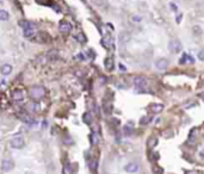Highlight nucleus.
Listing matches in <instances>:
<instances>
[{
	"mask_svg": "<svg viewBox=\"0 0 204 174\" xmlns=\"http://www.w3.org/2000/svg\"><path fill=\"white\" fill-rule=\"evenodd\" d=\"M45 96V88L43 86H32L29 90V97L35 100V102H38L43 97Z\"/></svg>",
	"mask_w": 204,
	"mask_h": 174,
	"instance_id": "f257e3e1",
	"label": "nucleus"
},
{
	"mask_svg": "<svg viewBox=\"0 0 204 174\" xmlns=\"http://www.w3.org/2000/svg\"><path fill=\"white\" fill-rule=\"evenodd\" d=\"M10 144H11L12 148H15V149H22V148H24V145H25L24 137L22 135H17V136H15L11 139Z\"/></svg>",
	"mask_w": 204,
	"mask_h": 174,
	"instance_id": "f03ea898",
	"label": "nucleus"
},
{
	"mask_svg": "<svg viewBox=\"0 0 204 174\" xmlns=\"http://www.w3.org/2000/svg\"><path fill=\"white\" fill-rule=\"evenodd\" d=\"M181 43L178 41V39H171V41H169V43H168V49L171 50L172 52H179L180 50H181Z\"/></svg>",
	"mask_w": 204,
	"mask_h": 174,
	"instance_id": "7ed1b4c3",
	"label": "nucleus"
},
{
	"mask_svg": "<svg viewBox=\"0 0 204 174\" xmlns=\"http://www.w3.org/2000/svg\"><path fill=\"white\" fill-rule=\"evenodd\" d=\"M36 41L38 43H47V42L50 41V37H49V35L47 32L39 31V32L36 33Z\"/></svg>",
	"mask_w": 204,
	"mask_h": 174,
	"instance_id": "20e7f679",
	"label": "nucleus"
},
{
	"mask_svg": "<svg viewBox=\"0 0 204 174\" xmlns=\"http://www.w3.org/2000/svg\"><path fill=\"white\" fill-rule=\"evenodd\" d=\"M13 166H15V163L12 162V160H9V159L3 160V162H1V171L5 172V173L11 172L13 169Z\"/></svg>",
	"mask_w": 204,
	"mask_h": 174,
	"instance_id": "39448f33",
	"label": "nucleus"
},
{
	"mask_svg": "<svg viewBox=\"0 0 204 174\" xmlns=\"http://www.w3.org/2000/svg\"><path fill=\"white\" fill-rule=\"evenodd\" d=\"M71 30H72V25L68 22H66V21L60 22V24H59V31L60 32L68 33V32H71Z\"/></svg>",
	"mask_w": 204,
	"mask_h": 174,
	"instance_id": "423d86ee",
	"label": "nucleus"
},
{
	"mask_svg": "<svg viewBox=\"0 0 204 174\" xmlns=\"http://www.w3.org/2000/svg\"><path fill=\"white\" fill-rule=\"evenodd\" d=\"M155 67L159 70H165L168 67V61L166 58H159V60H156L155 61Z\"/></svg>",
	"mask_w": 204,
	"mask_h": 174,
	"instance_id": "0eeeda50",
	"label": "nucleus"
},
{
	"mask_svg": "<svg viewBox=\"0 0 204 174\" xmlns=\"http://www.w3.org/2000/svg\"><path fill=\"white\" fill-rule=\"evenodd\" d=\"M11 97H12V99L15 100V102H23L24 100V93H23V91H20V90H15L11 93Z\"/></svg>",
	"mask_w": 204,
	"mask_h": 174,
	"instance_id": "6e6552de",
	"label": "nucleus"
},
{
	"mask_svg": "<svg viewBox=\"0 0 204 174\" xmlns=\"http://www.w3.org/2000/svg\"><path fill=\"white\" fill-rule=\"evenodd\" d=\"M134 84L136 87H143L147 84V79L145 76H136L134 79Z\"/></svg>",
	"mask_w": 204,
	"mask_h": 174,
	"instance_id": "1a4fd4ad",
	"label": "nucleus"
},
{
	"mask_svg": "<svg viewBox=\"0 0 204 174\" xmlns=\"http://www.w3.org/2000/svg\"><path fill=\"white\" fill-rule=\"evenodd\" d=\"M124 169H125V172H128V173H135V172L139 171V165H137V163H134V162L128 163V165L124 167Z\"/></svg>",
	"mask_w": 204,
	"mask_h": 174,
	"instance_id": "9d476101",
	"label": "nucleus"
},
{
	"mask_svg": "<svg viewBox=\"0 0 204 174\" xmlns=\"http://www.w3.org/2000/svg\"><path fill=\"white\" fill-rule=\"evenodd\" d=\"M0 72H1L3 75H9V74H11V72H12V66L9 64V63H5V64L1 66Z\"/></svg>",
	"mask_w": 204,
	"mask_h": 174,
	"instance_id": "9b49d317",
	"label": "nucleus"
},
{
	"mask_svg": "<svg viewBox=\"0 0 204 174\" xmlns=\"http://www.w3.org/2000/svg\"><path fill=\"white\" fill-rule=\"evenodd\" d=\"M119 41L123 43V44H124V43H128L129 41H130V33L127 32V31L122 32L121 35H119Z\"/></svg>",
	"mask_w": 204,
	"mask_h": 174,
	"instance_id": "f8f14e48",
	"label": "nucleus"
},
{
	"mask_svg": "<svg viewBox=\"0 0 204 174\" xmlns=\"http://www.w3.org/2000/svg\"><path fill=\"white\" fill-rule=\"evenodd\" d=\"M162 110H164V105H161V104H153V105H151V111L154 112V113H159Z\"/></svg>",
	"mask_w": 204,
	"mask_h": 174,
	"instance_id": "ddd939ff",
	"label": "nucleus"
},
{
	"mask_svg": "<svg viewBox=\"0 0 204 174\" xmlns=\"http://www.w3.org/2000/svg\"><path fill=\"white\" fill-rule=\"evenodd\" d=\"M187 61H189V62H191V63H193V62H195V60H193L191 56H190V55H187V54H184V55L181 56V58H180L179 63H180V64H184V63H186Z\"/></svg>",
	"mask_w": 204,
	"mask_h": 174,
	"instance_id": "4468645a",
	"label": "nucleus"
},
{
	"mask_svg": "<svg viewBox=\"0 0 204 174\" xmlns=\"http://www.w3.org/2000/svg\"><path fill=\"white\" fill-rule=\"evenodd\" d=\"M18 26H20V28H23L24 30L25 29H30L31 28V23L25 21V19H22V21H18Z\"/></svg>",
	"mask_w": 204,
	"mask_h": 174,
	"instance_id": "2eb2a0df",
	"label": "nucleus"
},
{
	"mask_svg": "<svg viewBox=\"0 0 204 174\" xmlns=\"http://www.w3.org/2000/svg\"><path fill=\"white\" fill-rule=\"evenodd\" d=\"M33 36H36V33H35V31H33L31 28L24 30V37L25 38H32Z\"/></svg>",
	"mask_w": 204,
	"mask_h": 174,
	"instance_id": "dca6fc26",
	"label": "nucleus"
},
{
	"mask_svg": "<svg viewBox=\"0 0 204 174\" xmlns=\"http://www.w3.org/2000/svg\"><path fill=\"white\" fill-rule=\"evenodd\" d=\"M9 18H10V15H9V12L7 11H5V10H0V21H9Z\"/></svg>",
	"mask_w": 204,
	"mask_h": 174,
	"instance_id": "f3484780",
	"label": "nucleus"
},
{
	"mask_svg": "<svg viewBox=\"0 0 204 174\" xmlns=\"http://www.w3.org/2000/svg\"><path fill=\"white\" fill-rule=\"evenodd\" d=\"M156 143H158V138L156 137H152L147 141V145L149 147V148H154V147L156 145Z\"/></svg>",
	"mask_w": 204,
	"mask_h": 174,
	"instance_id": "a211bd4d",
	"label": "nucleus"
},
{
	"mask_svg": "<svg viewBox=\"0 0 204 174\" xmlns=\"http://www.w3.org/2000/svg\"><path fill=\"white\" fill-rule=\"evenodd\" d=\"M105 68L107 70H112L113 68V61H112V58H107L106 61H105Z\"/></svg>",
	"mask_w": 204,
	"mask_h": 174,
	"instance_id": "6ab92c4d",
	"label": "nucleus"
},
{
	"mask_svg": "<svg viewBox=\"0 0 204 174\" xmlns=\"http://www.w3.org/2000/svg\"><path fill=\"white\" fill-rule=\"evenodd\" d=\"M19 117H20V119H22V120H24L25 123H29V124H32V123H33L32 118L29 117V116H26V115H19Z\"/></svg>",
	"mask_w": 204,
	"mask_h": 174,
	"instance_id": "aec40b11",
	"label": "nucleus"
},
{
	"mask_svg": "<svg viewBox=\"0 0 204 174\" xmlns=\"http://www.w3.org/2000/svg\"><path fill=\"white\" fill-rule=\"evenodd\" d=\"M84 122L86 123V124H90L91 123V115L88 112H86L85 115H84Z\"/></svg>",
	"mask_w": 204,
	"mask_h": 174,
	"instance_id": "412c9836",
	"label": "nucleus"
},
{
	"mask_svg": "<svg viewBox=\"0 0 204 174\" xmlns=\"http://www.w3.org/2000/svg\"><path fill=\"white\" fill-rule=\"evenodd\" d=\"M63 174H72V169H71V166H69V165L65 166V168H63Z\"/></svg>",
	"mask_w": 204,
	"mask_h": 174,
	"instance_id": "4be33fe9",
	"label": "nucleus"
},
{
	"mask_svg": "<svg viewBox=\"0 0 204 174\" xmlns=\"http://www.w3.org/2000/svg\"><path fill=\"white\" fill-rule=\"evenodd\" d=\"M149 120H151V118H149V117H143V118L141 119V124H148Z\"/></svg>",
	"mask_w": 204,
	"mask_h": 174,
	"instance_id": "5701e85b",
	"label": "nucleus"
},
{
	"mask_svg": "<svg viewBox=\"0 0 204 174\" xmlns=\"http://www.w3.org/2000/svg\"><path fill=\"white\" fill-rule=\"evenodd\" d=\"M198 58L201 61H204V49H202L199 52H198Z\"/></svg>",
	"mask_w": 204,
	"mask_h": 174,
	"instance_id": "b1692460",
	"label": "nucleus"
},
{
	"mask_svg": "<svg viewBox=\"0 0 204 174\" xmlns=\"http://www.w3.org/2000/svg\"><path fill=\"white\" fill-rule=\"evenodd\" d=\"M131 21L135 22V23L141 22V17H140V16H133V17H131Z\"/></svg>",
	"mask_w": 204,
	"mask_h": 174,
	"instance_id": "393cba45",
	"label": "nucleus"
},
{
	"mask_svg": "<svg viewBox=\"0 0 204 174\" xmlns=\"http://www.w3.org/2000/svg\"><path fill=\"white\" fill-rule=\"evenodd\" d=\"M77 39H78V41H80V42H85V37H84L83 35H81V33L77 36Z\"/></svg>",
	"mask_w": 204,
	"mask_h": 174,
	"instance_id": "a878e982",
	"label": "nucleus"
},
{
	"mask_svg": "<svg viewBox=\"0 0 204 174\" xmlns=\"http://www.w3.org/2000/svg\"><path fill=\"white\" fill-rule=\"evenodd\" d=\"M169 6H171V9H172L173 11H177V10H178V7H177V5H174L173 3H171V4H169Z\"/></svg>",
	"mask_w": 204,
	"mask_h": 174,
	"instance_id": "bb28decb",
	"label": "nucleus"
},
{
	"mask_svg": "<svg viewBox=\"0 0 204 174\" xmlns=\"http://www.w3.org/2000/svg\"><path fill=\"white\" fill-rule=\"evenodd\" d=\"M153 171H154L155 174H161L162 173V169H160V168H154Z\"/></svg>",
	"mask_w": 204,
	"mask_h": 174,
	"instance_id": "cd10ccee",
	"label": "nucleus"
},
{
	"mask_svg": "<svg viewBox=\"0 0 204 174\" xmlns=\"http://www.w3.org/2000/svg\"><path fill=\"white\" fill-rule=\"evenodd\" d=\"M125 133H130V129H128V126H125Z\"/></svg>",
	"mask_w": 204,
	"mask_h": 174,
	"instance_id": "c85d7f7f",
	"label": "nucleus"
},
{
	"mask_svg": "<svg viewBox=\"0 0 204 174\" xmlns=\"http://www.w3.org/2000/svg\"><path fill=\"white\" fill-rule=\"evenodd\" d=\"M201 98H202V99L204 100V92H203V93H202V94H201Z\"/></svg>",
	"mask_w": 204,
	"mask_h": 174,
	"instance_id": "c756f323",
	"label": "nucleus"
},
{
	"mask_svg": "<svg viewBox=\"0 0 204 174\" xmlns=\"http://www.w3.org/2000/svg\"><path fill=\"white\" fill-rule=\"evenodd\" d=\"M201 155H202V156H204V150H203V151L201 153Z\"/></svg>",
	"mask_w": 204,
	"mask_h": 174,
	"instance_id": "7c9ffc66",
	"label": "nucleus"
}]
</instances>
